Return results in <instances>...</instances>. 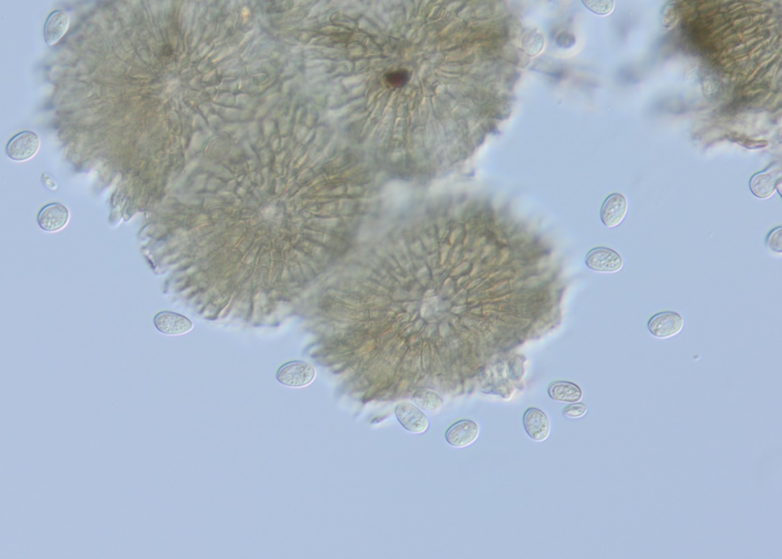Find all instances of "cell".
Returning <instances> with one entry per match:
<instances>
[{
  "label": "cell",
  "mask_w": 782,
  "mask_h": 559,
  "mask_svg": "<svg viewBox=\"0 0 782 559\" xmlns=\"http://www.w3.org/2000/svg\"><path fill=\"white\" fill-rule=\"evenodd\" d=\"M524 425L528 435L537 442H543L550 433V423L547 414L537 408H529L524 415Z\"/></svg>",
  "instance_id": "cell-9"
},
{
  "label": "cell",
  "mask_w": 782,
  "mask_h": 559,
  "mask_svg": "<svg viewBox=\"0 0 782 559\" xmlns=\"http://www.w3.org/2000/svg\"><path fill=\"white\" fill-rule=\"evenodd\" d=\"M395 414L402 426L410 433L422 434L429 428L428 417L414 404L410 403L398 404L395 408Z\"/></svg>",
  "instance_id": "cell-5"
},
{
  "label": "cell",
  "mask_w": 782,
  "mask_h": 559,
  "mask_svg": "<svg viewBox=\"0 0 782 559\" xmlns=\"http://www.w3.org/2000/svg\"><path fill=\"white\" fill-rule=\"evenodd\" d=\"M627 201L621 193H612L604 201L601 210V218L607 228L621 224L627 212Z\"/></svg>",
  "instance_id": "cell-8"
},
{
  "label": "cell",
  "mask_w": 782,
  "mask_h": 559,
  "mask_svg": "<svg viewBox=\"0 0 782 559\" xmlns=\"http://www.w3.org/2000/svg\"><path fill=\"white\" fill-rule=\"evenodd\" d=\"M156 328L167 336H181L186 334L193 328V323L186 316L180 314L162 311L154 319Z\"/></svg>",
  "instance_id": "cell-10"
},
{
  "label": "cell",
  "mask_w": 782,
  "mask_h": 559,
  "mask_svg": "<svg viewBox=\"0 0 782 559\" xmlns=\"http://www.w3.org/2000/svg\"><path fill=\"white\" fill-rule=\"evenodd\" d=\"M678 20L679 12L676 6L672 5L666 6L661 19L662 26L668 29L673 28L676 25Z\"/></svg>",
  "instance_id": "cell-18"
},
{
  "label": "cell",
  "mask_w": 782,
  "mask_h": 559,
  "mask_svg": "<svg viewBox=\"0 0 782 559\" xmlns=\"http://www.w3.org/2000/svg\"><path fill=\"white\" fill-rule=\"evenodd\" d=\"M41 181L42 183L46 186V187L52 191L56 190L58 188V184L56 179H54L49 173H45L41 175Z\"/></svg>",
  "instance_id": "cell-21"
},
{
  "label": "cell",
  "mask_w": 782,
  "mask_h": 559,
  "mask_svg": "<svg viewBox=\"0 0 782 559\" xmlns=\"http://www.w3.org/2000/svg\"><path fill=\"white\" fill-rule=\"evenodd\" d=\"M583 4L592 12L599 15L609 14L614 7V1H583Z\"/></svg>",
  "instance_id": "cell-16"
},
{
  "label": "cell",
  "mask_w": 782,
  "mask_h": 559,
  "mask_svg": "<svg viewBox=\"0 0 782 559\" xmlns=\"http://www.w3.org/2000/svg\"><path fill=\"white\" fill-rule=\"evenodd\" d=\"M779 178L781 177L775 171L757 173L749 181V188L756 197L768 199L774 195Z\"/></svg>",
  "instance_id": "cell-11"
},
{
  "label": "cell",
  "mask_w": 782,
  "mask_h": 559,
  "mask_svg": "<svg viewBox=\"0 0 782 559\" xmlns=\"http://www.w3.org/2000/svg\"><path fill=\"white\" fill-rule=\"evenodd\" d=\"M479 427L471 420H462L452 425L445 433L448 443L455 448H464L474 443L479 437Z\"/></svg>",
  "instance_id": "cell-7"
},
{
  "label": "cell",
  "mask_w": 782,
  "mask_h": 559,
  "mask_svg": "<svg viewBox=\"0 0 782 559\" xmlns=\"http://www.w3.org/2000/svg\"><path fill=\"white\" fill-rule=\"evenodd\" d=\"M68 27L69 17L66 14L61 10L52 13L45 26L44 34L47 44H56L66 34Z\"/></svg>",
  "instance_id": "cell-12"
},
{
  "label": "cell",
  "mask_w": 782,
  "mask_h": 559,
  "mask_svg": "<svg viewBox=\"0 0 782 559\" xmlns=\"http://www.w3.org/2000/svg\"><path fill=\"white\" fill-rule=\"evenodd\" d=\"M410 78V71L405 69H401L386 73L384 80L388 88L399 89L405 87Z\"/></svg>",
  "instance_id": "cell-15"
},
{
  "label": "cell",
  "mask_w": 782,
  "mask_h": 559,
  "mask_svg": "<svg viewBox=\"0 0 782 559\" xmlns=\"http://www.w3.org/2000/svg\"><path fill=\"white\" fill-rule=\"evenodd\" d=\"M585 263L591 270L605 273H617L624 266L622 257L606 247H597L589 252L585 257Z\"/></svg>",
  "instance_id": "cell-3"
},
{
  "label": "cell",
  "mask_w": 782,
  "mask_h": 559,
  "mask_svg": "<svg viewBox=\"0 0 782 559\" xmlns=\"http://www.w3.org/2000/svg\"><path fill=\"white\" fill-rule=\"evenodd\" d=\"M684 320L676 311H661L651 316L648 321L647 328L654 338L665 340L676 337L683 330Z\"/></svg>",
  "instance_id": "cell-1"
},
{
  "label": "cell",
  "mask_w": 782,
  "mask_h": 559,
  "mask_svg": "<svg viewBox=\"0 0 782 559\" xmlns=\"http://www.w3.org/2000/svg\"><path fill=\"white\" fill-rule=\"evenodd\" d=\"M586 411L588 408L584 403H574L564 407L562 413L570 418H578L584 416Z\"/></svg>",
  "instance_id": "cell-19"
},
{
  "label": "cell",
  "mask_w": 782,
  "mask_h": 559,
  "mask_svg": "<svg viewBox=\"0 0 782 559\" xmlns=\"http://www.w3.org/2000/svg\"><path fill=\"white\" fill-rule=\"evenodd\" d=\"M767 246L774 252H782V228L778 227L771 231L766 240Z\"/></svg>",
  "instance_id": "cell-17"
},
{
  "label": "cell",
  "mask_w": 782,
  "mask_h": 559,
  "mask_svg": "<svg viewBox=\"0 0 782 559\" xmlns=\"http://www.w3.org/2000/svg\"><path fill=\"white\" fill-rule=\"evenodd\" d=\"M281 383L293 388L310 385L316 378V371L311 364L303 361H292L282 366L277 373Z\"/></svg>",
  "instance_id": "cell-2"
},
{
  "label": "cell",
  "mask_w": 782,
  "mask_h": 559,
  "mask_svg": "<svg viewBox=\"0 0 782 559\" xmlns=\"http://www.w3.org/2000/svg\"><path fill=\"white\" fill-rule=\"evenodd\" d=\"M411 401L421 410L434 412L443 406L442 398L436 392L428 389H421L412 394Z\"/></svg>",
  "instance_id": "cell-14"
},
{
  "label": "cell",
  "mask_w": 782,
  "mask_h": 559,
  "mask_svg": "<svg viewBox=\"0 0 782 559\" xmlns=\"http://www.w3.org/2000/svg\"><path fill=\"white\" fill-rule=\"evenodd\" d=\"M548 393L552 400L560 403H579L582 399L580 387L567 381L552 383L549 386Z\"/></svg>",
  "instance_id": "cell-13"
},
{
  "label": "cell",
  "mask_w": 782,
  "mask_h": 559,
  "mask_svg": "<svg viewBox=\"0 0 782 559\" xmlns=\"http://www.w3.org/2000/svg\"><path fill=\"white\" fill-rule=\"evenodd\" d=\"M69 218L70 213L66 208L61 203H53L41 210L38 223L43 231L57 232L68 224Z\"/></svg>",
  "instance_id": "cell-6"
},
{
  "label": "cell",
  "mask_w": 782,
  "mask_h": 559,
  "mask_svg": "<svg viewBox=\"0 0 782 559\" xmlns=\"http://www.w3.org/2000/svg\"><path fill=\"white\" fill-rule=\"evenodd\" d=\"M40 147L39 136L31 131L20 133L9 142L6 146L7 156L17 162H24L38 153Z\"/></svg>",
  "instance_id": "cell-4"
},
{
  "label": "cell",
  "mask_w": 782,
  "mask_h": 559,
  "mask_svg": "<svg viewBox=\"0 0 782 559\" xmlns=\"http://www.w3.org/2000/svg\"><path fill=\"white\" fill-rule=\"evenodd\" d=\"M733 141L749 149L762 148L768 146L765 141H754V139L735 137Z\"/></svg>",
  "instance_id": "cell-20"
}]
</instances>
